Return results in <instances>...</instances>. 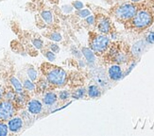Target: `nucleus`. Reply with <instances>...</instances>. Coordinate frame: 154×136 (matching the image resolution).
Returning <instances> with one entry per match:
<instances>
[{"instance_id":"19","label":"nucleus","mask_w":154,"mask_h":136,"mask_svg":"<svg viewBox=\"0 0 154 136\" xmlns=\"http://www.w3.org/2000/svg\"><path fill=\"white\" fill-rule=\"evenodd\" d=\"M24 90L28 93H34L36 91V83L29 78H24L22 80Z\"/></svg>"},{"instance_id":"21","label":"nucleus","mask_w":154,"mask_h":136,"mask_svg":"<svg viewBox=\"0 0 154 136\" xmlns=\"http://www.w3.org/2000/svg\"><path fill=\"white\" fill-rule=\"evenodd\" d=\"M26 77L29 79H31L32 81H34V82H36L39 78L38 71L35 69V67L32 65H28V67H26Z\"/></svg>"},{"instance_id":"30","label":"nucleus","mask_w":154,"mask_h":136,"mask_svg":"<svg viewBox=\"0 0 154 136\" xmlns=\"http://www.w3.org/2000/svg\"><path fill=\"white\" fill-rule=\"evenodd\" d=\"M9 128L5 122L0 121V136H7L9 134Z\"/></svg>"},{"instance_id":"35","label":"nucleus","mask_w":154,"mask_h":136,"mask_svg":"<svg viewBox=\"0 0 154 136\" xmlns=\"http://www.w3.org/2000/svg\"><path fill=\"white\" fill-rule=\"evenodd\" d=\"M72 6H73V8H74V10H76V11H79L84 8V4L82 1H79V0H75V1H73Z\"/></svg>"},{"instance_id":"36","label":"nucleus","mask_w":154,"mask_h":136,"mask_svg":"<svg viewBox=\"0 0 154 136\" xmlns=\"http://www.w3.org/2000/svg\"><path fill=\"white\" fill-rule=\"evenodd\" d=\"M135 65H136V62H132L131 63V65L128 67V69L126 70V72L124 73V77H126V76H128V75L133 70V68L135 67Z\"/></svg>"},{"instance_id":"16","label":"nucleus","mask_w":154,"mask_h":136,"mask_svg":"<svg viewBox=\"0 0 154 136\" xmlns=\"http://www.w3.org/2000/svg\"><path fill=\"white\" fill-rule=\"evenodd\" d=\"M29 100V94H28V92H22V93H19L16 94V97L14 99V104L17 108H22L24 106H26V102Z\"/></svg>"},{"instance_id":"29","label":"nucleus","mask_w":154,"mask_h":136,"mask_svg":"<svg viewBox=\"0 0 154 136\" xmlns=\"http://www.w3.org/2000/svg\"><path fill=\"white\" fill-rule=\"evenodd\" d=\"M61 11L63 14H66V15H69V14H72L73 13V11H74V8H73L72 4H65V5H63L61 7Z\"/></svg>"},{"instance_id":"3","label":"nucleus","mask_w":154,"mask_h":136,"mask_svg":"<svg viewBox=\"0 0 154 136\" xmlns=\"http://www.w3.org/2000/svg\"><path fill=\"white\" fill-rule=\"evenodd\" d=\"M137 11V6L133 3H123L116 8L115 16L121 21H129L136 14Z\"/></svg>"},{"instance_id":"31","label":"nucleus","mask_w":154,"mask_h":136,"mask_svg":"<svg viewBox=\"0 0 154 136\" xmlns=\"http://www.w3.org/2000/svg\"><path fill=\"white\" fill-rule=\"evenodd\" d=\"M71 52H72V55L74 56L77 60L82 58V51H80L76 45H72L71 46Z\"/></svg>"},{"instance_id":"20","label":"nucleus","mask_w":154,"mask_h":136,"mask_svg":"<svg viewBox=\"0 0 154 136\" xmlns=\"http://www.w3.org/2000/svg\"><path fill=\"white\" fill-rule=\"evenodd\" d=\"M51 87V85L49 84V82L45 79H37V83H36V91H39L41 93H44L45 91L49 90V88Z\"/></svg>"},{"instance_id":"9","label":"nucleus","mask_w":154,"mask_h":136,"mask_svg":"<svg viewBox=\"0 0 154 136\" xmlns=\"http://www.w3.org/2000/svg\"><path fill=\"white\" fill-rule=\"evenodd\" d=\"M42 102L44 106L48 108L55 107L58 103V94L52 90H48L42 94Z\"/></svg>"},{"instance_id":"1","label":"nucleus","mask_w":154,"mask_h":136,"mask_svg":"<svg viewBox=\"0 0 154 136\" xmlns=\"http://www.w3.org/2000/svg\"><path fill=\"white\" fill-rule=\"evenodd\" d=\"M42 71L45 79L51 86L62 88L67 84L68 75L63 68L50 63H44L42 65Z\"/></svg>"},{"instance_id":"23","label":"nucleus","mask_w":154,"mask_h":136,"mask_svg":"<svg viewBox=\"0 0 154 136\" xmlns=\"http://www.w3.org/2000/svg\"><path fill=\"white\" fill-rule=\"evenodd\" d=\"M112 60H115L117 64H122L128 62V56H127V54L117 50V52L112 56Z\"/></svg>"},{"instance_id":"15","label":"nucleus","mask_w":154,"mask_h":136,"mask_svg":"<svg viewBox=\"0 0 154 136\" xmlns=\"http://www.w3.org/2000/svg\"><path fill=\"white\" fill-rule=\"evenodd\" d=\"M87 96L90 98H98L101 97V89L97 84L92 83L87 88Z\"/></svg>"},{"instance_id":"33","label":"nucleus","mask_w":154,"mask_h":136,"mask_svg":"<svg viewBox=\"0 0 154 136\" xmlns=\"http://www.w3.org/2000/svg\"><path fill=\"white\" fill-rule=\"evenodd\" d=\"M48 49L51 50L52 52H54L55 54H58L60 52V50H61V48H60V45H58V43H50L48 45Z\"/></svg>"},{"instance_id":"11","label":"nucleus","mask_w":154,"mask_h":136,"mask_svg":"<svg viewBox=\"0 0 154 136\" xmlns=\"http://www.w3.org/2000/svg\"><path fill=\"white\" fill-rule=\"evenodd\" d=\"M80 51H82V57L84 58L87 65H88L89 67H94V65H95V63H96L95 52H94L90 47H87V46L82 47Z\"/></svg>"},{"instance_id":"24","label":"nucleus","mask_w":154,"mask_h":136,"mask_svg":"<svg viewBox=\"0 0 154 136\" xmlns=\"http://www.w3.org/2000/svg\"><path fill=\"white\" fill-rule=\"evenodd\" d=\"M16 94L17 93L13 90V88L11 86V87H8L5 89V93H4V97H3V99H7V100H10V101H14L15 97H16Z\"/></svg>"},{"instance_id":"8","label":"nucleus","mask_w":154,"mask_h":136,"mask_svg":"<svg viewBox=\"0 0 154 136\" xmlns=\"http://www.w3.org/2000/svg\"><path fill=\"white\" fill-rule=\"evenodd\" d=\"M97 29L100 34H109L112 30V22L110 18L104 15L99 16L97 19Z\"/></svg>"},{"instance_id":"25","label":"nucleus","mask_w":154,"mask_h":136,"mask_svg":"<svg viewBox=\"0 0 154 136\" xmlns=\"http://www.w3.org/2000/svg\"><path fill=\"white\" fill-rule=\"evenodd\" d=\"M31 45L37 50H42L44 48V41L39 37L32 38L31 39Z\"/></svg>"},{"instance_id":"37","label":"nucleus","mask_w":154,"mask_h":136,"mask_svg":"<svg viewBox=\"0 0 154 136\" xmlns=\"http://www.w3.org/2000/svg\"><path fill=\"white\" fill-rule=\"evenodd\" d=\"M77 62H78V65H79V68H85L87 66V63L85 62V60H82V59H79Z\"/></svg>"},{"instance_id":"34","label":"nucleus","mask_w":154,"mask_h":136,"mask_svg":"<svg viewBox=\"0 0 154 136\" xmlns=\"http://www.w3.org/2000/svg\"><path fill=\"white\" fill-rule=\"evenodd\" d=\"M85 23L88 25V26H94L96 23H97V18L95 15H89L88 17H86L85 18Z\"/></svg>"},{"instance_id":"2","label":"nucleus","mask_w":154,"mask_h":136,"mask_svg":"<svg viewBox=\"0 0 154 136\" xmlns=\"http://www.w3.org/2000/svg\"><path fill=\"white\" fill-rule=\"evenodd\" d=\"M153 23V15L149 10L137 11L136 14L131 19V24L136 29H148Z\"/></svg>"},{"instance_id":"14","label":"nucleus","mask_w":154,"mask_h":136,"mask_svg":"<svg viewBox=\"0 0 154 136\" xmlns=\"http://www.w3.org/2000/svg\"><path fill=\"white\" fill-rule=\"evenodd\" d=\"M40 17L46 26H52L54 24V13L49 10H44L40 12Z\"/></svg>"},{"instance_id":"18","label":"nucleus","mask_w":154,"mask_h":136,"mask_svg":"<svg viewBox=\"0 0 154 136\" xmlns=\"http://www.w3.org/2000/svg\"><path fill=\"white\" fill-rule=\"evenodd\" d=\"M87 96V90L86 88L79 86L74 91L71 92V98L73 99H83Z\"/></svg>"},{"instance_id":"26","label":"nucleus","mask_w":154,"mask_h":136,"mask_svg":"<svg viewBox=\"0 0 154 136\" xmlns=\"http://www.w3.org/2000/svg\"><path fill=\"white\" fill-rule=\"evenodd\" d=\"M48 39H49L52 42L60 43L63 41V36H62V34L59 33L58 31H52L48 35Z\"/></svg>"},{"instance_id":"38","label":"nucleus","mask_w":154,"mask_h":136,"mask_svg":"<svg viewBox=\"0 0 154 136\" xmlns=\"http://www.w3.org/2000/svg\"><path fill=\"white\" fill-rule=\"evenodd\" d=\"M5 89L6 88L0 83V100L3 99V97H4V93H5Z\"/></svg>"},{"instance_id":"40","label":"nucleus","mask_w":154,"mask_h":136,"mask_svg":"<svg viewBox=\"0 0 154 136\" xmlns=\"http://www.w3.org/2000/svg\"><path fill=\"white\" fill-rule=\"evenodd\" d=\"M130 1H131L132 3H137V2H140L141 0H130Z\"/></svg>"},{"instance_id":"32","label":"nucleus","mask_w":154,"mask_h":136,"mask_svg":"<svg viewBox=\"0 0 154 136\" xmlns=\"http://www.w3.org/2000/svg\"><path fill=\"white\" fill-rule=\"evenodd\" d=\"M145 42L148 45H153L154 44V30L149 31L146 33V38H145Z\"/></svg>"},{"instance_id":"10","label":"nucleus","mask_w":154,"mask_h":136,"mask_svg":"<svg viewBox=\"0 0 154 136\" xmlns=\"http://www.w3.org/2000/svg\"><path fill=\"white\" fill-rule=\"evenodd\" d=\"M108 77L113 81H118L124 78V73L119 64H112L108 69Z\"/></svg>"},{"instance_id":"5","label":"nucleus","mask_w":154,"mask_h":136,"mask_svg":"<svg viewBox=\"0 0 154 136\" xmlns=\"http://www.w3.org/2000/svg\"><path fill=\"white\" fill-rule=\"evenodd\" d=\"M17 112V107L14 102L1 99L0 100V121L6 122L10 120L12 116H14Z\"/></svg>"},{"instance_id":"17","label":"nucleus","mask_w":154,"mask_h":136,"mask_svg":"<svg viewBox=\"0 0 154 136\" xmlns=\"http://www.w3.org/2000/svg\"><path fill=\"white\" fill-rule=\"evenodd\" d=\"M9 82H10V85L13 88V90H14L17 94L22 93L25 91L22 81L20 80L18 78H16L15 76H11L9 78Z\"/></svg>"},{"instance_id":"39","label":"nucleus","mask_w":154,"mask_h":136,"mask_svg":"<svg viewBox=\"0 0 154 136\" xmlns=\"http://www.w3.org/2000/svg\"><path fill=\"white\" fill-rule=\"evenodd\" d=\"M110 34H111V38L112 39H116L117 38V34L116 33V32H110Z\"/></svg>"},{"instance_id":"22","label":"nucleus","mask_w":154,"mask_h":136,"mask_svg":"<svg viewBox=\"0 0 154 136\" xmlns=\"http://www.w3.org/2000/svg\"><path fill=\"white\" fill-rule=\"evenodd\" d=\"M70 98H71V92L69 90L63 89L61 91H59L58 101L62 102V103H65V102H68Z\"/></svg>"},{"instance_id":"27","label":"nucleus","mask_w":154,"mask_h":136,"mask_svg":"<svg viewBox=\"0 0 154 136\" xmlns=\"http://www.w3.org/2000/svg\"><path fill=\"white\" fill-rule=\"evenodd\" d=\"M43 54H44L45 58L48 60L49 63H53L56 60V54L54 52H52L51 50H49L48 48L45 50H43Z\"/></svg>"},{"instance_id":"12","label":"nucleus","mask_w":154,"mask_h":136,"mask_svg":"<svg viewBox=\"0 0 154 136\" xmlns=\"http://www.w3.org/2000/svg\"><path fill=\"white\" fill-rule=\"evenodd\" d=\"M146 45L148 44H146L143 40H139V41H137V42H135L132 45L131 49V55L135 58H139L145 52Z\"/></svg>"},{"instance_id":"28","label":"nucleus","mask_w":154,"mask_h":136,"mask_svg":"<svg viewBox=\"0 0 154 136\" xmlns=\"http://www.w3.org/2000/svg\"><path fill=\"white\" fill-rule=\"evenodd\" d=\"M91 14H92L91 11L89 9H85V8L79 10V11H77V12H76V15L80 19H85L86 17H88Z\"/></svg>"},{"instance_id":"13","label":"nucleus","mask_w":154,"mask_h":136,"mask_svg":"<svg viewBox=\"0 0 154 136\" xmlns=\"http://www.w3.org/2000/svg\"><path fill=\"white\" fill-rule=\"evenodd\" d=\"M93 76H94V79H95L97 84L100 88H105L109 84V81L105 77V75L102 71H95L93 73Z\"/></svg>"},{"instance_id":"6","label":"nucleus","mask_w":154,"mask_h":136,"mask_svg":"<svg viewBox=\"0 0 154 136\" xmlns=\"http://www.w3.org/2000/svg\"><path fill=\"white\" fill-rule=\"evenodd\" d=\"M26 109L30 114L35 116V115H39L44 112V104L38 98H30L26 102Z\"/></svg>"},{"instance_id":"7","label":"nucleus","mask_w":154,"mask_h":136,"mask_svg":"<svg viewBox=\"0 0 154 136\" xmlns=\"http://www.w3.org/2000/svg\"><path fill=\"white\" fill-rule=\"evenodd\" d=\"M8 123V128H9V131L12 134H16V133H19L23 130L24 128V119L22 118V116H20V115H14V116H12L10 120L7 121Z\"/></svg>"},{"instance_id":"4","label":"nucleus","mask_w":154,"mask_h":136,"mask_svg":"<svg viewBox=\"0 0 154 136\" xmlns=\"http://www.w3.org/2000/svg\"><path fill=\"white\" fill-rule=\"evenodd\" d=\"M110 45V38L105 34L95 35L90 42V48L95 52L101 54L104 53Z\"/></svg>"}]
</instances>
